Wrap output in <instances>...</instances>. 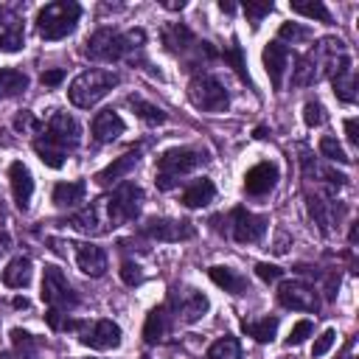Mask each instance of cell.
Segmentation results:
<instances>
[{
	"label": "cell",
	"mask_w": 359,
	"mask_h": 359,
	"mask_svg": "<svg viewBox=\"0 0 359 359\" xmlns=\"http://www.w3.org/2000/svg\"><path fill=\"white\" fill-rule=\"evenodd\" d=\"M79 121L67 112H53L50 121L45 123L42 135L34 140V151L39 154V160L50 168H62L65 165V157L70 149L79 146Z\"/></svg>",
	"instance_id": "1"
},
{
	"label": "cell",
	"mask_w": 359,
	"mask_h": 359,
	"mask_svg": "<svg viewBox=\"0 0 359 359\" xmlns=\"http://www.w3.org/2000/svg\"><path fill=\"white\" fill-rule=\"evenodd\" d=\"M146 42V34L140 28L135 31H112V28H98L87 42H84V56L95 62H118L123 59L132 48H140Z\"/></svg>",
	"instance_id": "2"
},
{
	"label": "cell",
	"mask_w": 359,
	"mask_h": 359,
	"mask_svg": "<svg viewBox=\"0 0 359 359\" xmlns=\"http://www.w3.org/2000/svg\"><path fill=\"white\" fill-rule=\"evenodd\" d=\"M112 87H118V73L93 67V70L79 73V76L70 81L67 98H70V104H76V107H81V109H90V107H95Z\"/></svg>",
	"instance_id": "3"
},
{
	"label": "cell",
	"mask_w": 359,
	"mask_h": 359,
	"mask_svg": "<svg viewBox=\"0 0 359 359\" xmlns=\"http://www.w3.org/2000/svg\"><path fill=\"white\" fill-rule=\"evenodd\" d=\"M208 157L205 151L199 149H191V146H177V149H168L157 157V174H154V182L160 191H168L180 182L182 174L194 171L196 165H202Z\"/></svg>",
	"instance_id": "4"
},
{
	"label": "cell",
	"mask_w": 359,
	"mask_h": 359,
	"mask_svg": "<svg viewBox=\"0 0 359 359\" xmlns=\"http://www.w3.org/2000/svg\"><path fill=\"white\" fill-rule=\"evenodd\" d=\"M79 17H81V6L73 3V0L48 3V6H42L39 14H36V31H39L42 39L53 42V39H62V36L73 34Z\"/></svg>",
	"instance_id": "5"
},
{
	"label": "cell",
	"mask_w": 359,
	"mask_h": 359,
	"mask_svg": "<svg viewBox=\"0 0 359 359\" xmlns=\"http://www.w3.org/2000/svg\"><path fill=\"white\" fill-rule=\"evenodd\" d=\"M42 300H45V306L48 309H53V311H73L76 306H79V294L73 292V286L67 283V278H65V272L59 269V266H45V272H42Z\"/></svg>",
	"instance_id": "6"
},
{
	"label": "cell",
	"mask_w": 359,
	"mask_h": 359,
	"mask_svg": "<svg viewBox=\"0 0 359 359\" xmlns=\"http://www.w3.org/2000/svg\"><path fill=\"white\" fill-rule=\"evenodd\" d=\"M140 202H143V191L135 182H121L109 196H107V213H109V224H126L132 219H137L140 213Z\"/></svg>",
	"instance_id": "7"
},
{
	"label": "cell",
	"mask_w": 359,
	"mask_h": 359,
	"mask_svg": "<svg viewBox=\"0 0 359 359\" xmlns=\"http://www.w3.org/2000/svg\"><path fill=\"white\" fill-rule=\"evenodd\" d=\"M188 98L196 109H205V112H222L230 104L227 90L213 76H194L188 84Z\"/></svg>",
	"instance_id": "8"
},
{
	"label": "cell",
	"mask_w": 359,
	"mask_h": 359,
	"mask_svg": "<svg viewBox=\"0 0 359 359\" xmlns=\"http://www.w3.org/2000/svg\"><path fill=\"white\" fill-rule=\"evenodd\" d=\"M140 233L151 241H188L196 236V227L185 219H165V216H154L146 219L140 224Z\"/></svg>",
	"instance_id": "9"
},
{
	"label": "cell",
	"mask_w": 359,
	"mask_h": 359,
	"mask_svg": "<svg viewBox=\"0 0 359 359\" xmlns=\"http://www.w3.org/2000/svg\"><path fill=\"white\" fill-rule=\"evenodd\" d=\"M70 224L79 233H87V236H104V233H109L112 224H109V213H107V196H101V199L90 202L87 208L76 210L70 216Z\"/></svg>",
	"instance_id": "10"
},
{
	"label": "cell",
	"mask_w": 359,
	"mask_h": 359,
	"mask_svg": "<svg viewBox=\"0 0 359 359\" xmlns=\"http://www.w3.org/2000/svg\"><path fill=\"white\" fill-rule=\"evenodd\" d=\"M79 339H81V345H87L93 351H112L121 345V325L112 320H95L90 325L81 323Z\"/></svg>",
	"instance_id": "11"
},
{
	"label": "cell",
	"mask_w": 359,
	"mask_h": 359,
	"mask_svg": "<svg viewBox=\"0 0 359 359\" xmlns=\"http://www.w3.org/2000/svg\"><path fill=\"white\" fill-rule=\"evenodd\" d=\"M278 303L283 309H292V311H317L320 309V297H317L314 286H309L303 280H286V283H280Z\"/></svg>",
	"instance_id": "12"
},
{
	"label": "cell",
	"mask_w": 359,
	"mask_h": 359,
	"mask_svg": "<svg viewBox=\"0 0 359 359\" xmlns=\"http://www.w3.org/2000/svg\"><path fill=\"white\" fill-rule=\"evenodd\" d=\"M230 222H233V238L238 244H255V241H261V236L266 233V224H269L266 216L250 213L247 208H236L230 213Z\"/></svg>",
	"instance_id": "13"
},
{
	"label": "cell",
	"mask_w": 359,
	"mask_h": 359,
	"mask_svg": "<svg viewBox=\"0 0 359 359\" xmlns=\"http://www.w3.org/2000/svg\"><path fill=\"white\" fill-rule=\"evenodd\" d=\"M171 303H174L177 317H180L182 323H196V320L210 309L208 297H205L202 292H196V289H185L182 294L177 292V294L171 297Z\"/></svg>",
	"instance_id": "14"
},
{
	"label": "cell",
	"mask_w": 359,
	"mask_h": 359,
	"mask_svg": "<svg viewBox=\"0 0 359 359\" xmlns=\"http://www.w3.org/2000/svg\"><path fill=\"white\" fill-rule=\"evenodd\" d=\"M275 182H278V165L275 163H258V165H252L247 171L244 191L250 196H264V194H269L275 188Z\"/></svg>",
	"instance_id": "15"
},
{
	"label": "cell",
	"mask_w": 359,
	"mask_h": 359,
	"mask_svg": "<svg viewBox=\"0 0 359 359\" xmlns=\"http://www.w3.org/2000/svg\"><path fill=\"white\" fill-rule=\"evenodd\" d=\"M8 180H11L14 205H17L20 210H28V202H31V194H34V177H31L28 165H22L20 160L11 163V168H8Z\"/></svg>",
	"instance_id": "16"
},
{
	"label": "cell",
	"mask_w": 359,
	"mask_h": 359,
	"mask_svg": "<svg viewBox=\"0 0 359 359\" xmlns=\"http://www.w3.org/2000/svg\"><path fill=\"white\" fill-rule=\"evenodd\" d=\"M286 65H289V48L283 45V42H269L266 48H264V67H266V76H269V81H272V87L278 90L280 84H283V70H286Z\"/></svg>",
	"instance_id": "17"
},
{
	"label": "cell",
	"mask_w": 359,
	"mask_h": 359,
	"mask_svg": "<svg viewBox=\"0 0 359 359\" xmlns=\"http://www.w3.org/2000/svg\"><path fill=\"white\" fill-rule=\"evenodd\" d=\"M76 264L84 275L90 278H101L107 272V252L95 244H76Z\"/></svg>",
	"instance_id": "18"
},
{
	"label": "cell",
	"mask_w": 359,
	"mask_h": 359,
	"mask_svg": "<svg viewBox=\"0 0 359 359\" xmlns=\"http://www.w3.org/2000/svg\"><path fill=\"white\" fill-rule=\"evenodd\" d=\"M123 129H126V123H123V118H121L115 109H104V112H98V115L93 118V137H95L98 143L115 140L118 135H123Z\"/></svg>",
	"instance_id": "19"
},
{
	"label": "cell",
	"mask_w": 359,
	"mask_h": 359,
	"mask_svg": "<svg viewBox=\"0 0 359 359\" xmlns=\"http://www.w3.org/2000/svg\"><path fill=\"white\" fill-rule=\"evenodd\" d=\"M160 39H163V45H165L171 53H182V50H188V48L194 45V34H191V28L182 25V22H168V25L160 31Z\"/></svg>",
	"instance_id": "20"
},
{
	"label": "cell",
	"mask_w": 359,
	"mask_h": 359,
	"mask_svg": "<svg viewBox=\"0 0 359 359\" xmlns=\"http://www.w3.org/2000/svg\"><path fill=\"white\" fill-rule=\"evenodd\" d=\"M135 165H137V151H126V154L115 157L107 168H101V171L95 174V182H98V185H109V182H115V180H121V177H126Z\"/></svg>",
	"instance_id": "21"
},
{
	"label": "cell",
	"mask_w": 359,
	"mask_h": 359,
	"mask_svg": "<svg viewBox=\"0 0 359 359\" xmlns=\"http://www.w3.org/2000/svg\"><path fill=\"white\" fill-rule=\"evenodd\" d=\"M3 283L8 289H25L31 283V261L25 255H17L3 269Z\"/></svg>",
	"instance_id": "22"
},
{
	"label": "cell",
	"mask_w": 359,
	"mask_h": 359,
	"mask_svg": "<svg viewBox=\"0 0 359 359\" xmlns=\"http://www.w3.org/2000/svg\"><path fill=\"white\" fill-rule=\"evenodd\" d=\"M213 196H216V188H213V182L210 180H194L185 191H182V205L185 208H205L208 202H213Z\"/></svg>",
	"instance_id": "23"
},
{
	"label": "cell",
	"mask_w": 359,
	"mask_h": 359,
	"mask_svg": "<svg viewBox=\"0 0 359 359\" xmlns=\"http://www.w3.org/2000/svg\"><path fill=\"white\" fill-rule=\"evenodd\" d=\"M84 191H87V185L81 180L56 182L53 185V205L56 208H76L79 202H84Z\"/></svg>",
	"instance_id": "24"
},
{
	"label": "cell",
	"mask_w": 359,
	"mask_h": 359,
	"mask_svg": "<svg viewBox=\"0 0 359 359\" xmlns=\"http://www.w3.org/2000/svg\"><path fill=\"white\" fill-rule=\"evenodd\" d=\"M165 331H168V311H165V306H157V309H151V311L146 314L143 339H146L149 345H154V342H160V339L165 337Z\"/></svg>",
	"instance_id": "25"
},
{
	"label": "cell",
	"mask_w": 359,
	"mask_h": 359,
	"mask_svg": "<svg viewBox=\"0 0 359 359\" xmlns=\"http://www.w3.org/2000/svg\"><path fill=\"white\" fill-rule=\"evenodd\" d=\"M208 275H210V280H213L216 286H222V289L230 292V294H241V292L247 289V280H244L236 269H230V266H210Z\"/></svg>",
	"instance_id": "26"
},
{
	"label": "cell",
	"mask_w": 359,
	"mask_h": 359,
	"mask_svg": "<svg viewBox=\"0 0 359 359\" xmlns=\"http://www.w3.org/2000/svg\"><path fill=\"white\" fill-rule=\"evenodd\" d=\"M25 90H28V76L22 70H14V67H3L0 70V101L14 98V95H20Z\"/></svg>",
	"instance_id": "27"
},
{
	"label": "cell",
	"mask_w": 359,
	"mask_h": 359,
	"mask_svg": "<svg viewBox=\"0 0 359 359\" xmlns=\"http://www.w3.org/2000/svg\"><path fill=\"white\" fill-rule=\"evenodd\" d=\"M317 65H320L317 50H311L309 56H300L297 59V67H294V76H292V84H297V87L311 84L317 79Z\"/></svg>",
	"instance_id": "28"
},
{
	"label": "cell",
	"mask_w": 359,
	"mask_h": 359,
	"mask_svg": "<svg viewBox=\"0 0 359 359\" xmlns=\"http://www.w3.org/2000/svg\"><path fill=\"white\" fill-rule=\"evenodd\" d=\"M241 328H244V334H250L258 342H272L275 331H278V317H261V320H252V323L244 320Z\"/></svg>",
	"instance_id": "29"
},
{
	"label": "cell",
	"mask_w": 359,
	"mask_h": 359,
	"mask_svg": "<svg viewBox=\"0 0 359 359\" xmlns=\"http://www.w3.org/2000/svg\"><path fill=\"white\" fill-rule=\"evenodd\" d=\"M205 359H241L238 339H236V337H222V339H216V342L208 348Z\"/></svg>",
	"instance_id": "30"
},
{
	"label": "cell",
	"mask_w": 359,
	"mask_h": 359,
	"mask_svg": "<svg viewBox=\"0 0 359 359\" xmlns=\"http://www.w3.org/2000/svg\"><path fill=\"white\" fill-rule=\"evenodd\" d=\"M289 8L294 14H303V17H311V20H320V22H331V14L320 0H292Z\"/></svg>",
	"instance_id": "31"
},
{
	"label": "cell",
	"mask_w": 359,
	"mask_h": 359,
	"mask_svg": "<svg viewBox=\"0 0 359 359\" xmlns=\"http://www.w3.org/2000/svg\"><path fill=\"white\" fill-rule=\"evenodd\" d=\"M25 42V31L20 22H8L6 28H0V50L6 53H17Z\"/></svg>",
	"instance_id": "32"
},
{
	"label": "cell",
	"mask_w": 359,
	"mask_h": 359,
	"mask_svg": "<svg viewBox=\"0 0 359 359\" xmlns=\"http://www.w3.org/2000/svg\"><path fill=\"white\" fill-rule=\"evenodd\" d=\"M331 84H334V93H337V98L339 101H353L356 98V79H353V73L351 70H342V73H334L331 76Z\"/></svg>",
	"instance_id": "33"
},
{
	"label": "cell",
	"mask_w": 359,
	"mask_h": 359,
	"mask_svg": "<svg viewBox=\"0 0 359 359\" xmlns=\"http://www.w3.org/2000/svg\"><path fill=\"white\" fill-rule=\"evenodd\" d=\"M222 59H224L227 65H233V70L238 73V79H241L244 84H250V73H247V62H244V50H241V45H238V39L230 42V48L222 53Z\"/></svg>",
	"instance_id": "34"
},
{
	"label": "cell",
	"mask_w": 359,
	"mask_h": 359,
	"mask_svg": "<svg viewBox=\"0 0 359 359\" xmlns=\"http://www.w3.org/2000/svg\"><path fill=\"white\" fill-rule=\"evenodd\" d=\"M129 107L146 121V123H163L165 121V112L160 109V107H154V104H149V101H143V98H129Z\"/></svg>",
	"instance_id": "35"
},
{
	"label": "cell",
	"mask_w": 359,
	"mask_h": 359,
	"mask_svg": "<svg viewBox=\"0 0 359 359\" xmlns=\"http://www.w3.org/2000/svg\"><path fill=\"white\" fill-rule=\"evenodd\" d=\"M306 208H309V216L314 219V224L320 227V233H328V224H331V216L325 210V202L320 196H306Z\"/></svg>",
	"instance_id": "36"
},
{
	"label": "cell",
	"mask_w": 359,
	"mask_h": 359,
	"mask_svg": "<svg viewBox=\"0 0 359 359\" xmlns=\"http://www.w3.org/2000/svg\"><path fill=\"white\" fill-rule=\"evenodd\" d=\"M320 154L325 157V160H331V163H351V157L345 154V149L337 143V137H331V135H325V137H320Z\"/></svg>",
	"instance_id": "37"
},
{
	"label": "cell",
	"mask_w": 359,
	"mask_h": 359,
	"mask_svg": "<svg viewBox=\"0 0 359 359\" xmlns=\"http://www.w3.org/2000/svg\"><path fill=\"white\" fill-rule=\"evenodd\" d=\"M269 11H272V3H269V0H266V3H252V0H247V3H244V14L250 17L252 28H258V25H261V20H264Z\"/></svg>",
	"instance_id": "38"
},
{
	"label": "cell",
	"mask_w": 359,
	"mask_h": 359,
	"mask_svg": "<svg viewBox=\"0 0 359 359\" xmlns=\"http://www.w3.org/2000/svg\"><path fill=\"white\" fill-rule=\"evenodd\" d=\"M303 121H306V126H320V123L325 121L323 104H320V101H306V104H303Z\"/></svg>",
	"instance_id": "39"
},
{
	"label": "cell",
	"mask_w": 359,
	"mask_h": 359,
	"mask_svg": "<svg viewBox=\"0 0 359 359\" xmlns=\"http://www.w3.org/2000/svg\"><path fill=\"white\" fill-rule=\"evenodd\" d=\"M278 36L280 39H292V42H303V39H309V28H303V25H297V22H283L280 28H278ZM278 39V42H280Z\"/></svg>",
	"instance_id": "40"
},
{
	"label": "cell",
	"mask_w": 359,
	"mask_h": 359,
	"mask_svg": "<svg viewBox=\"0 0 359 359\" xmlns=\"http://www.w3.org/2000/svg\"><path fill=\"white\" fill-rule=\"evenodd\" d=\"M121 280H123L126 286H137V283L143 280V269H140L135 261H123V264H121Z\"/></svg>",
	"instance_id": "41"
},
{
	"label": "cell",
	"mask_w": 359,
	"mask_h": 359,
	"mask_svg": "<svg viewBox=\"0 0 359 359\" xmlns=\"http://www.w3.org/2000/svg\"><path fill=\"white\" fill-rule=\"evenodd\" d=\"M334 339H337V331H334V328H325V331L314 339V345H311V356H325L328 348L334 345Z\"/></svg>",
	"instance_id": "42"
},
{
	"label": "cell",
	"mask_w": 359,
	"mask_h": 359,
	"mask_svg": "<svg viewBox=\"0 0 359 359\" xmlns=\"http://www.w3.org/2000/svg\"><path fill=\"white\" fill-rule=\"evenodd\" d=\"M255 275H258L261 280H266V283H275V280H280V278H283V269H280V266H275V264L261 261V264H255Z\"/></svg>",
	"instance_id": "43"
},
{
	"label": "cell",
	"mask_w": 359,
	"mask_h": 359,
	"mask_svg": "<svg viewBox=\"0 0 359 359\" xmlns=\"http://www.w3.org/2000/svg\"><path fill=\"white\" fill-rule=\"evenodd\" d=\"M314 331V325H311V320H300V323H294V328H292V334L286 337V345H300L309 334Z\"/></svg>",
	"instance_id": "44"
},
{
	"label": "cell",
	"mask_w": 359,
	"mask_h": 359,
	"mask_svg": "<svg viewBox=\"0 0 359 359\" xmlns=\"http://www.w3.org/2000/svg\"><path fill=\"white\" fill-rule=\"evenodd\" d=\"M62 79H65V70H59V67L42 73V84L45 87H56V84H62Z\"/></svg>",
	"instance_id": "45"
},
{
	"label": "cell",
	"mask_w": 359,
	"mask_h": 359,
	"mask_svg": "<svg viewBox=\"0 0 359 359\" xmlns=\"http://www.w3.org/2000/svg\"><path fill=\"white\" fill-rule=\"evenodd\" d=\"M11 339H14V345H17V348H31V345H34L31 334H28V331H22V328H14V331H11Z\"/></svg>",
	"instance_id": "46"
},
{
	"label": "cell",
	"mask_w": 359,
	"mask_h": 359,
	"mask_svg": "<svg viewBox=\"0 0 359 359\" xmlns=\"http://www.w3.org/2000/svg\"><path fill=\"white\" fill-rule=\"evenodd\" d=\"M31 126H34V118H31V112H28V109H22V112L14 118V129H20V132H22V129H31Z\"/></svg>",
	"instance_id": "47"
},
{
	"label": "cell",
	"mask_w": 359,
	"mask_h": 359,
	"mask_svg": "<svg viewBox=\"0 0 359 359\" xmlns=\"http://www.w3.org/2000/svg\"><path fill=\"white\" fill-rule=\"evenodd\" d=\"M345 135H348V140L356 146L359 143V135H356V118H348L345 121Z\"/></svg>",
	"instance_id": "48"
},
{
	"label": "cell",
	"mask_w": 359,
	"mask_h": 359,
	"mask_svg": "<svg viewBox=\"0 0 359 359\" xmlns=\"http://www.w3.org/2000/svg\"><path fill=\"white\" fill-rule=\"evenodd\" d=\"M0 359H31V356H28L25 351H3Z\"/></svg>",
	"instance_id": "49"
},
{
	"label": "cell",
	"mask_w": 359,
	"mask_h": 359,
	"mask_svg": "<svg viewBox=\"0 0 359 359\" xmlns=\"http://www.w3.org/2000/svg\"><path fill=\"white\" fill-rule=\"evenodd\" d=\"M163 6H165V8H171V11H177V8H182L185 3H182V0H180V3H177V0H168V3H163Z\"/></svg>",
	"instance_id": "50"
},
{
	"label": "cell",
	"mask_w": 359,
	"mask_h": 359,
	"mask_svg": "<svg viewBox=\"0 0 359 359\" xmlns=\"http://www.w3.org/2000/svg\"><path fill=\"white\" fill-rule=\"evenodd\" d=\"M356 233H359V227L351 224V233H348V241H351V244H356Z\"/></svg>",
	"instance_id": "51"
},
{
	"label": "cell",
	"mask_w": 359,
	"mask_h": 359,
	"mask_svg": "<svg viewBox=\"0 0 359 359\" xmlns=\"http://www.w3.org/2000/svg\"><path fill=\"white\" fill-rule=\"evenodd\" d=\"M219 8H222V11H227V14H230V11H233V8H236V6H233V3H224V0H222V3H219Z\"/></svg>",
	"instance_id": "52"
},
{
	"label": "cell",
	"mask_w": 359,
	"mask_h": 359,
	"mask_svg": "<svg viewBox=\"0 0 359 359\" xmlns=\"http://www.w3.org/2000/svg\"><path fill=\"white\" fill-rule=\"evenodd\" d=\"M14 306H17V309H25V306H28V300H25V297H14Z\"/></svg>",
	"instance_id": "53"
},
{
	"label": "cell",
	"mask_w": 359,
	"mask_h": 359,
	"mask_svg": "<svg viewBox=\"0 0 359 359\" xmlns=\"http://www.w3.org/2000/svg\"><path fill=\"white\" fill-rule=\"evenodd\" d=\"M255 137H258V140H261V137H266V129H264V126H258V129H255Z\"/></svg>",
	"instance_id": "54"
},
{
	"label": "cell",
	"mask_w": 359,
	"mask_h": 359,
	"mask_svg": "<svg viewBox=\"0 0 359 359\" xmlns=\"http://www.w3.org/2000/svg\"><path fill=\"white\" fill-rule=\"evenodd\" d=\"M0 20H3V8H0Z\"/></svg>",
	"instance_id": "55"
}]
</instances>
